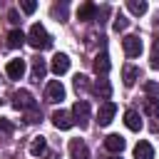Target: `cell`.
<instances>
[{
    "label": "cell",
    "instance_id": "25",
    "mask_svg": "<svg viewBox=\"0 0 159 159\" xmlns=\"http://www.w3.org/2000/svg\"><path fill=\"white\" fill-rule=\"evenodd\" d=\"M112 27H114V32H124L127 27H129V20L119 12V15H114V22H112Z\"/></svg>",
    "mask_w": 159,
    "mask_h": 159
},
{
    "label": "cell",
    "instance_id": "11",
    "mask_svg": "<svg viewBox=\"0 0 159 159\" xmlns=\"http://www.w3.org/2000/svg\"><path fill=\"white\" fill-rule=\"evenodd\" d=\"M109 67H112V62H109V55H107V50H102V52L94 57V72H97L99 77H104V75L109 72Z\"/></svg>",
    "mask_w": 159,
    "mask_h": 159
},
{
    "label": "cell",
    "instance_id": "3",
    "mask_svg": "<svg viewBox=\"0 0 159 159\" xmlns=\"http://www.w3.org/2000/svg\"><path fill=\"white\" fill-rule=\"evenodd\" d=\"M72 119H75V124H80L82 129L89 124V102H87V99H77V102H75V107H72Z\"/></svg>",
    "mask_w": 159,
    "mask_h": 159
},
{
    "label": "cell",
    "instance_id": "8",
    "mask_svg": "<svg viewBox=\"0 0 159 159\" xmlns=\"http://www.w3.org/2000/svg\"><path fill=\"white\" fill-rule=\"evenodd\" d=\"M50 70L60 77V75H65L67 70H70V57L65 55V52H57L55 57H52V65H50Z\"/></svg>",
    "mask_w": 159,
    "mask_h": 159
},
{
    "label": "cell",
    "instance_id": "22",
    "mask_svg": "<svg viewBox=\"0 0 159 159\" xmlns=\"http://www.w3.org/2000/svg\"><path fill=\"white\" fill-rule=\"evenodd\" d=\"M127 10L132 15H144L147 12V2L144 0H127Z\"/></svg>",
    "mask_w": 159,
    "mask_h": 159
},
{
    "label": "cell",
    "instance_id": "20",
    "mask_svg": "<svg viewBox=\"0 0 159 159\" xmlns=\"http://www.w3.org/2000/svg\"><path fill=\"white\" fill-rule=\"evenodd\" d=\"M77 17H80V20H94V17H97V5H94V2H84V5L77 10Z\"/></svg>",
    "mask_w": 159,
    "mask_h": 159
},
{
    "label": "cell",
    "instance_id": "34",
    "mask_svg": "<svg viewBox=\"0 0 159 159\" xmlns=\"http://www.w3.org/2000/svg\"><path fill=\"white\" fill-rule=\"evenodd\" d=\"M107 159H119V157H107Z\"/></svg>",
    "mask_w": 159,
    "mask_h": 159
},
{
    "label": "cell",
    "instance_id": "9",
    "mask_svg": "<svg viewBox=\"0 0 159 159\" xmlns=\"http://www.w3.org/2000/svg\"><path fill=\"white\" fill-rule=\"evenodd\" d=\"M70 157L72 159H89V149L82 139H70Z\"/></svg>",
    "mask_w": 159,
    "mask_h": 159
},
{
    "label": "cell",
    "instance_id": "7",
    "mask_svg": "<svg viewBox=\"0 0 159 159\" xmlns=\"http://www.w3.org/2000/svg\"><path fill=\"white\" fill-rule=\"evenodd\" d=\"M52 124H55L57 129H70V127L75 124L72 112H67V109H57V112H52Z\"/></svg>",
    "mask_w": 159,
    "mask_h": 159
},
{
    "label": "cell",
    "instance_id": "2",
    "mask_svg": "<svg viewBox=\"0 0 159 159\" xmlns=\"http://www.w3.org/2000/svg\"><path fill=\"white\" fill-rule=\"evenodd\" d=\"M12 107L20 109V112H30V109L37 107V102H35V97H32L27 89H17V92L12 94Z\"/></svg>",
    "mask_w": 159,
    "mask_h": 159
},
{
    "label": "cell",
    "instance_id": "15",
    "mask_svg": "<svg viewBox=\"0 0 159 159\" xmlns=\"http://www.w3.org/2000/svg\"><path fill=\"white\" fill-rule=\"evenodd\" d=\"M104 147H107V152L119 154V152L124 149V139H122L119 134H109V137H104Z\"/></svg>",
    "mask_w": 159,
    "mask_h": 159
},
{
    "label": "cell",
    "instance_id": "24",
    "mask_svg": "<svg viewBox=\"0 0 159 159\" xmlns=\"http://www.w3.org/2000/svg\"><path fill=\"white\" fill-rule=\"evenodd\" d=\"M12 124H10V119H0V142H5V139H10L12 137Z\"/></svg>",
    "mask_w": 159,
    "mask_h": 159
},
{
    "label": "cell",
    "instance_id": "4",
    "mask_svg": "<svg viewBox=\"0 0 159 159\" xmlns=\"http://www.w3.org/2000/svg\"><path fill=\"white\" fill-rule=\"evenodd\" d=\"M122 47H124L127 57H139L142 55V40H139V35H127L122 40Z\"/></svg>",
    "mask_w": 159,
    "mask_h": 159
},
{
    "label": "cell",
    "instance_id": "12",
    "mask_svg": "<svg viewBox=\"0 0 159 159\" xmlns=\"http://www.w3.org/2000/svg\"><path fill=\"white\" fill-rule=\"evenodd\" d=\"M89 89H92L97 97H102L104 102H109V97H112V84H109L107 80H97V82H94Z\"/></svg>",
    "mask_w": 159,
    "mask_h": 159
},
{
    "label": "cell",
    "instance_id": "5",
    "mask_svg": "<svg viewBox=\"0 0 159 159\" xmlns=\"http://www.w3.org/2000/svg\"><path fill=\"white\" fill-rule=\"evenodd\" d=\"M114 114H117V104H114V102H102L99 109H97V122H99V127H107Z\"/></svg>",
    "mask_w": 159,
    "mask_h": 159
},
{
    "label": "cell",
    "instance_id": "21",
    "mask_svg": "<svg viewBox=\"0 0 159 159\" xmlns=\"http://www.w3.org/2000/svg\"><path fill=\"white\" fill-rule=\"evenodd\" d=\"M144 112L149 117H159V97H147L144 99Z\"/></svg>",
    "mask_w": 159,
    "mask_h": 159
},
{
    "label": "cell",
    "instance_id": "6",
    "mask_svg": "<svg viewBox=\"0 0 159 159\" xmlns=\"http://www.w3.org/2000/svg\"><path fill=\"white\" fill-rule=\"evenodd\" d=\"M45 97H47V102H62V99H65V87H62V82H60V80L47 82Z\"/></svg>",
    "mask_w": 159,
    "mask_h": 159
},
{
    "label": "cell",
    "instance_id": "27",
    "mask_svg": "<svg viewBox=\"0 0 159 159\" xmlns=\"http://www.w3.org/2000/svg\"><path fill=\"white\" fill-rule=\"evenodd\" d=\"M40 119H42V114H40V107H35V109L25 112V122H27V124H35V122H40Z\"/></svg>",
    "mask_w": 159,
    "mask_h": 159
},
{
    "label": "cell",
    "instance_id": "14",
    "mask_svg": "<svg viewBox=\"0 0 159 159\" xmlns=\"http://www.w3.org/2000/svg\"><path fill=\"white\" fill-rule=\"evenodd\" d=\"M124 124H127L132 132H139V129H142V117H139V112H137V109H127V112H124Z\"/></svg>",
    "mask_w": 159,
    "mask_h": 159
},
{
    "label": "cell",
    "instance_id": "30",
    "mask_svg": "<svg viewBox=\"0 0 159 159\" xmlns=\"http://www.w3.org/2000/svg\"><path fill=\"white\" fill-rule=\"evenodd\" d=\"M144 89H147V97H159V84L157 82H147Z\"/></svg>",
    "mask_w": 159,
    "mask_h": 159
},
{
    "label": "cell",
    "instance_id": "33",
    "mask_svg": "<svg viewBox=\"0 0 159 159\" xmlns=\"http://www.w3.org/2000/svg\"><path fill=\"white\" fill-rule=\"evenodd\" d=\"M45 159H60V157H57L55 152H47V154H45Z\"/></svg>",
    "mask_w": 159,
    "mask_h": 159
},
{
    "label": "cell",
    "instance_id": "19",
    "mask_svg": "<svg viewBox=\"0 0 159 159\" xmlns=\"http://www.w3.org/2000/svg\"><path fill=\"white\" fill-rule=\"evenodd\" d=\"M45 72H47L45 60H42V57H35V60H32V72H30V77H32L35 82H40V80L45 77Z\"/></svg>",
    "mask_w": 159,
    "mask_h": 159
},
{
    "label": "cell",
    "instance_id": "28",
    "mask_svg": "<svg viewBox=\"0 0 159 159\" xmlns=\"http://www.w3.org/2000/svg\"><path fill=\"white\" fill-rule=\"evenodd\" d=\"M152 67L159 70V37H157L154 45H152Z\"/></svg>",
    "mask_w": 159,
    "mask_h": 159
},
{
    "label": "cell",
    "instance_id": "17",
    "mask_svg": "<svg viewBox=\"0 0 159 159\" xmlns=\"http://www.w3.org/2000/svg\"><path fill=\"white\" fill-rule=\"evenodd\" d=\"M134 159H154V149L149 142H137L134 147Z\"/></svg>",
    "mask_w": 159,
    "mask_h": 159
},
{
    "label": "cell",
    "instance_id": "1",
    "mask_svg": "<svg viewBox=\"0 0 159 159\" xmlns=\"http://www.w3.org/2000/svg\"><path fill=\"white\" fill-rule=\"evenodd\" d=\"M27 42H30V47H35V50H47V47H52V37H50V32H47L40 22H35V25L30 27Z\"/></svg>",
    "mask_w": 159,
    "mask_h": 159
},
{
    "label": "cell",
    "instance_id": "31",
    "mask_svg": "<svg viewBox=\"0 0 159 159\" xmlns=\"http://www.w3.org/2000/svg\"><path fill=\"white\" fill-rule=\"evenodd\" d=\"M107 15H109V5H102V7H97V17H94V20H97V22L102 25Z\"/></svg>",
    "mask_w": 159,
    "mask_h": 159
},
{
    "label": "cell",
    "instance_id": "13",
    "mask_svg": "<svg viewBox=\"0 0 159 159\" xmlns=\"http://www.w3.org/2000/svg\"><path fill=\"white\" fill-rule=\"evenodd\" d=\"M137 80H139V67H134V65H124V67H122V82H124L127 87H132Z\"/></svg>",
    "mask_w": 159,
    "mask_h": 159
},
{
    "label": "cell",
    "instance_id": "23",
    "mask_svg": "<svg viewBox=\"0 0 159 159\" xmlns=\"http://www.w3.org/2000/svg\"><path fill=\"white\" fill-rule=\"evenodd\" d=\"M92 84H89V77L87 75H75V89L77 92H87Z\"/></svg>",
    "mask_w": 159,
    "mask_h": 159
},
{
    "label": "cell",
    "instance_id": "18",
    "mask_svg": "<svg viewBox=\"0 0 159 159\" xmlns=\"http://www.w3.org/2000/svg\"><path fill=\"white\" fill-rule=\"evenodd\" d=\"M27 40V35L22 32V30H10V35H7V47H12V50H17V47H22V42Z\"/></svg>",
    "mask_w": 159,
    "mask_h": 159
},
{
    "label": "cell",
    "instance_id": "26",
    "mask_svg": "<svg viewBox=\"0 0 159 159\" xmlns=\"http://www.w3.org/2000/svg\"><path fill=\"white\" fill-rule=\"evenodd\" d=\"M52 15H55V17H60V22H65V20H67V2L55 5V7H52Z\"/></svg>",
    "mask_w": 159,
    "mask_h": 159
},
{
    "label": "cell",
    "instance_id": "16",
    "mask_svg": "<svg viewBox=\"0 0 159 159\" xmlns=\"http://www.w3.org/2000/svg\"><path fill=\"white\" fill-rule=\"evenodd\" d=\"M47 152V139L40 134V137H32V142H30V154L32 157H42Z\"/></svg>",
    "mask_w": 159,
    "mask_h": 159
},
{
    "label": "cell",
    "instance_id": "10",
    "mask_svg": "<svg viewBox=\"0 0 159 159\" xmlns=\"http://www.w3.org/2000/svg\"><path fill=\"white\" fill-rule=\"evenodd\" d=\"M5 72H7V77L10 80H20L22 75H25V60H10L7 65H5Z\"/></svg>",
    "mask_w": 159,
    "mask_h": 159
},
{
    "label": "cell",
    "instance_id": "32",
    "mask_svg": "<svg viewBox=\"0 0 159 159\" xmlns=\"http://www.w3.org/2000/svg\"><path fill=\"white\" fill-rule=\"evenodd\" d=\"M7 20H10L12 25H17V22H20V15H17V10H10V12H7Z\"/></svg>",
    "mask_w": 159,
    "mask_h": 159
},
{
    "label": "cell",
    "instance_id": "29",
    "mask_svg": "<svg viewBox=\"0 0 159 159\" xmlns=\"http://www.w3.org/2000/svg\"><path fill=\"white\" fill-rule=\"evenodd\" d=\"M20 7H22V12L32 15V12L37 10V2H35V0H22V2H20Z\"/></svg>",
    "mask_w": 159,
    "mask_h": 159
}]
</instances>
